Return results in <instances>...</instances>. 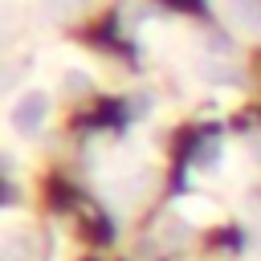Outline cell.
<instances>
[{
    "instance_id": "obj_1",
    "label": "cell",
    "mask_w": 261,
    "mask_h": 261,
    "mask_svg": "<svg viewBox=\"0 0 261 261\" xmlns=\"http://www.w3.org/2000/svg\"><path fill=\"white\" fill-rule=\"evenodd\" d=\"M45 118H49V94L45 90H24L16 102H12V110H8V122H12V130L20 135V139H33V135H41L45 130Z\"/></svg>"
},
{
    "instance_id": "obj_2",
    "label": "cell",
    "mask_w": 261,
    "mask_h": 261,
    "mask_svg": "<svg viewBox=\"0 0 261 261\" xmlns=\"http://www.w3.org/2000/svg\"><path fill=\"white\" fill-rule=\"evenodd\" d=\"M179 212L184 216H196V220H216V204H208V200H179Z\"/></svg>"
},
{
    "instance_id": "obj_3",
    "label": "cell",
    "mask_w": 261,
    "mask_h": 261,
    "mask_svg": "<svg viewBox=\"0 0 261 261\" xmlns=\"http://www.w3.org/2000/svg\"><path fill=\"white\" fill-rule=\"evenodd\" d=\"M90 82H94V77H90L86 69H65V73H61V86H65L69 94H86Z\"/></svg>"
}]
</instances>
